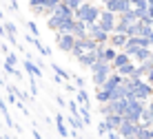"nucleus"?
I'll return each instance as SVG.
<instances>
[{
    "label": "nucleus",
    "mask_w": 153,
    "mask_h": 139,
    "mask_svg": "<svg viewBox=\"0 0 153 139\" xmlns=\"http://www.w3.org/2000/svg\"><path fill=\"white\" fill-rule=\"evenodd\" d=\"M100 11H102V9H100L98 4H93V2H89V0H87V2H82L80 7L73 11V18L80 20V22H84V24H93L98 20Z\"/></svg>",
    "instance_id": "f257e3e1"
},
{
    "label": "nucleus",
    "mask_w": 153,
    "mask_h": 139,
    "mask_svg": "<svg viewBox=\"0 0 153 139\" xmlns=\"http://www.w3.org/2000/svg\"><path fill=\"white\" fill-rule=\"evenodd\" d=\"M131 97L140 99V101H149L153 97V84L144 82V79L131 77Z\"/></svg>",
    "instance_id": "f03ea898"
},
{
    "label": "nucleus",
    "mask_w": 153,
    "mask_h": 139,
    "mask_svg": "<svg viewBox=\"0 0 153 139\" xmlns=\"http://www.w3.org/2000/svg\"><path fill=\"white\" fill-rule=\"evenodd\" d=\"M49 18V29L58 31V33H69L71 31V24H73V15H47Z\"/></svg>",
    "instance_id": "7ed1b4c3"
},
{
    "label": "nucleus",
    "mask_w": 153,
    "mask_h": 139,
    "mask_svg": "<svg viewBox=\"0 0 153 139\" xmlns=\"http://www.w3.org/2000/svg\"><path fill=\"white\" fill-rule=\"evenodd\" d=\"M109 73H111V66H109L107 62H96L91 66V77H93V84L100 86V84L104 82V79L109 77Z\"/></svg>",
    "instance_id": "20e7f679"
},
{
    "label": "nucleus",
    "mask_w": 153,
    "mask_h": 139,
    "mask_svg": "<svg viewBox=\"0 0 153 139\" xmlns=\"http://www.w3.org/2000/svg\"><path fill=\"white\" fill-rule=\"evenodd\" d=\"M96 24H98L102 31H107V33H113V29H115V13L102 9L100 15H98V20H96Z\"/></svg>",
    "instance_id": "39448f33"
},
{
    "label": "nucleus",
    "mask_w": 153,
    "mask_h": 139,
    "mask_svg": "<svg viewBox=\"0 0 153 139\" xmlns=\"http://www.w3.org/2000/svg\"><path fill=\"white\" fill-rule=\"evenodd\" d=\"M87 38H91L96 44H107L109 33H107V31H102L96 22H93V24H87Z\"/></svg>",
    "instance_id": "423d86ee"
},
{
    "label": "nucleus",
    "mask_w": 153,
    "mask_h": 139,
    "mask_svg": "<svg viewBox=\"0 0 153 139\" xmlns=\"http://www.w3.org/2000/svg\"><path fill=\"white\" fill-rule=\"evenodd\" d=\"M138 128H140L138 121H126V119H122V121H120V126H118V135L124 137V139H133L135 135H138Z\"/></svg>",
    "instance_id": "0eeeda50"
},
{
    "label": "nucleus",
    "mask_w": 153,
    "mask_h": 139,
    "mask_svg": "<svg viewBox=\"0 0 153 139\" xmlns=\"http://www.w3.org/2000/svg\"><path fill=\"white\" fill-rule=\"evenodd\" d=\"M104 9L115 13V15H120V13H124V11L131 9V2L129 0H109V2H104Z\"/></svg>",
    "instance_id": "6e6552de"
},
{
    "label": "nucleus",
    "mask_w": 153,
    "mask_h": 139,
    "mask_svg": "<svg viewBox=\"0 0 153 139\" xmlns=\"http://www.w3.org/2000/svg\"><path fill=\"white\" fill-rule=\"evenodd\" d=\"M56 42H58V49H60V51L69 53V51L73 49V42H76V38H73L71 33H58Z\"/></svg>",
    "instance_id": "1a4fd4ad"
},
{
    "label": "nucleus",
    "mask_w": 153,
    "mask_h": 139,
    "mask_svg": "<svg viewBox=\"0 0 153 139\" xmlns=\"http://www.w3.org/2000/svg\"><path fill=\"white\" fill-rule=\"evenodd\" d=\"M151 49H149V46H135V49H133V53H131V60H135V62H144V60H149V57H151Z\"/></svg>",
    "instance_id": "9d476101"
},
{
    "label": "nucleus",
    "mask_w": 153,
    "mask_h": 139,
    "mask_svg": "<svg viewBox=\"0 0 153 139\" xmlns=\"http://www.w3.org/2000/svg\"><path fill=\"white\" fill-rule=\"evenodd\" d=\"M124 42H126V35H124V33H115V31H113V33H109V40H107L109 46H113V49L122 51Z\"/></svg>",
    "instance_id": "9b49d317"
},
{
    "label": "nucleus",
    "mask_w": 153,
    "mask_h": 139,
    "mask_svg": "<svg viewBox=\"0 0 153 139\" xmlns=\"http://www.w3.org/2000/svg\"><path fill=\"white\" fill-rule=\"evenodd\" d=\"M69 33H71L76 40H78V38H87V24L73 18V24H71V31H69Z\"/></svg>",
    "instance_id": "f8f14e48"
},
{
    "label": "nucleus",
    "mask_w": 153,
    "mask_h": 139,
    "mask_svg": "<svg viewBox=\"0 0 153 139\" xmlns=\"http://www.w3.org/2000/svg\"><path fill=\"white\" fill-rule=\"evenodd\" d=\"M76 60H78V62H80V64H82V66H87V68H91V66H93V64H96V62H98V57H96V51H84V53H82V55H78V57H76Z\"/></svg>",
    "instance_id": "ddd939ff"
},
{
    "label": "nucleus",
    "mask_w": 153,
    "mask_h": 139,
    "mask_svg": "<svg viewBox=\"0 0 153 139\" xmlns=\"http://www.w3.org/2000/svg\"><path fill=\"white\" fill-rule=\"evenodd\" d=\"M126 62H131V57L126 55L124 51H118V53H115V57L111 60V64H109V66H111V71H115V68H120V66H122V64H126Z\"/></svg>",
    "instance_id": "4468645a"
},
{
    "label": "nucleus",
    "mask_w": 153,
    "mask_h": 139,
    "mask_svg": "<svg viewBox=\"0 0 153 139\" xmlns=\"http://www.w3.org/2000/svg\"><path fill=\"white\" fill-rule=\"evenodd\" d=\"M133 71H135V64H133V60H131V62H126V64H122L120 68H115V73H118V75H122V77H131V75H133Z\"/></svg>",
    "instance_id": "2eb2a0df"
},
{
    "label": "nucleus",
    "mask_w": 153,
    "mask_h": 139,
    "mask_svg": "<svg viewBox=\"0 0 153 139\" xmlns=\"http://www.w3.org/2000/svg\"><path fill=\"white\" fill-rule=\"evenodd\" d=\"M53 13H56V15H73V11H71L69 7H67L65 2H62V0H60V2H58L56 7H53Z\"/></svg>",
    "instance_id": "dca6fc26"
},
{
    "label": "nucleus",
    "mask_w": 153,
    "mask_h": 139,
    "mask_svg": "<svg viewBox=\"0 0 153 139\" xmlns=\"http://www.w3.org/2000/svg\"><path fill=\"white\" fill-rule=\"evenodd\" d=\"M62 2H65L67 7L71 9V11H76V9L80 7V4H82V0H62Z\"/></svg>",
    "instance_id": "f3484780"
},
{
    "label": "nucleus",
    "mask_w": 153,
    "mask_h": 139,
    "mask_svg": "<svg viewBox=\"0 0 153 139\" xmlns=\"http://www.w3.org/2000/svg\"><path fill=\"white\" fill-rule=\"evenodd\" d=\"M78 99H80V101H82L84 106L89 104V99H87V93H84V90H78Z\"/></svg>",
    "instance_id": "a211bd4d"
},
{
    "label": "nucleus",
    "mask_w": 153,
    "mask_h": 139,
    "mask_svg": "<svg viewBox=\"0 0 153 139\" xmlns=\"http://www.w3.org/2000/svg\"><path fill=\"white\" fill-rule=\"evenodd\" d=\"M146 110H149V115H151V121H153V97L146 101Z\"/></svg>",
    "instance_id": "6ab92c4d"
},
{
    "label": "nucleus",
    "mask_w": 153,
    "mask_h": 139,
    "mask_svg": "<svg viewBox=\"0 0 153 139\" xmlns=\"http://www.w3.org/2000/svg\"><path fill=\"white\" fill-rule=\"evenodd\" d=\"M144 82L153 84V68H151V71H149V73H146V75H144Z\"/></svg>",
    "instance_id": "aec40b11"
},
{
    "label": "nucleus",
    "mask_w": 153,
    "mask_h": 139,
    "mask_svg": "<svg viewBox=\"0 0 153 139\" xmlns=\"http://www.w3.org/2000/svg\"><path fill=\"white\" fill-rule=\"evenodd\" d=\"M133 139H138V137H133Z\"/></svg>",
    "instance_id": "412c9836"
}]
</instances>
